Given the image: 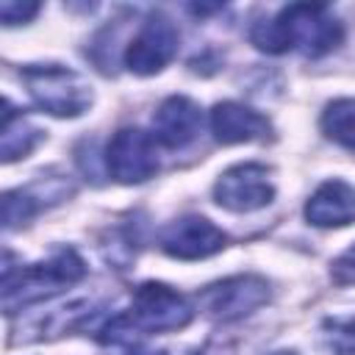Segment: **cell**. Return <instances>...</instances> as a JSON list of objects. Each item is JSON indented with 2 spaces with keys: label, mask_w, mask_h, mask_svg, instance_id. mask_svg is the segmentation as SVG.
I'll return each instance as SVG.
<instances>
[{
  "label": "cell",
  "mask_w": 355,
  "mask_h": 355,
  "mask_svg": "<svg viewBox=\"0 0 355 355\" xmlns=\"http://www.w3.org/2000/svg\"><path fill=\"white\" fill-rule=\"evenodd\" d=\"M211 133L219 144H244V141H261L272 133V122L236 100L216 103L211 108Z\"/></svg>",
  "instance_id": "cell-11"
},
{
  "label": "cell",
  "mask_w": 355,
  "mask_h": 355,
  "mask_svg": "<svg viewBox=\"0 0 355 355\" xmlns=\"http://www.w3.org/2000/svg\"><path fill=\"white\" fill-rule=\"evenodd\" d=\"M305 219L313 227H344L355 222V186L347 180H324L305 202Z\"/></svg>",
  "instance_id": "cell-12"
},
{
  "label": "cell",
  "mask_w": 355,
  "mask_h": 355,
  "mask_svg": "<svg viewBox=\"0 0 355 355\" xmlns=\"http://www.w3.org/2000/svg\"><path fill=\"white\" fill-rule=\"evenodd\" d=\"M324 324L333 327L336 336H341V338H347V341H355V319H352V316H349V319H327Z\"/></svg>",
  "instance_id": "cell-18"
},
{
  "label": "cell",
  "mask_w": 355,
  "mask_h": 355,
  "mask_svg": "<svg viewBox=\"0 0 355 355\" xmlns=\"http://www.w3.org/2000/svg\"><path fill=\"white\" fill-rule=\"evenodd\" d=\"M39 14V3H19V0H3L0 3V19L3 25H19Z\"/></svg>",
  "instance_id": "cell-16"
},
{
  "label": "cell",
  "mask_w": 355,
  "mask_h": 355,
  "mask_svg": "<svg viewBox=\"0 0 355 355\" xmlns=\"http://www.w3.org/2000/svg\"><path fill=\"white\" fill-rule=\"evenodd\" d=\"M42 141V130L31 125L22 111H17L8 100H3V128H0V155L6 164L25 158Z\"/></svg>",
  "instance_id": "cell-13"
},
{
  "label": "cell",
  "mask_w": 355,
  "mask_h": 355,
  "mask_svg": "<svg viewBox=\"0 0 355 355\" xmlns=\"http://www.w3.org/2000/svg\"><path fill=\"white\" fill-rule=\"evenodd\" d=\"M269 355H300L297 349H277V352H269Z\"/></svg>",
  "instance_id": "cell-19"
},
{
  "label": "cell",
  "mask_w": 355,
  "mask_h": 355,
  "mask_svg": "<svg viewBox=\"0 0 355 355\" xmlns=\"http://www.w3.org/2000/svg\"><path fill=\"white\" fill-rule=\"evenodd\" d=\"M269 300V283L258 275H233L208 286L200 297L202 311L216 322H236Z\"/></svg>",
  "instance_id": "cell-8"
},
{
  "label": "cell",
  "mask_w": 355,
  "mask_h": 355,
  "mask_svg": "<svg viewBox=\"0 0 355 355\" xmlns=\"http://www.w3.org/2000/svg\"><path fill=\"white\" fill-rule=\"evenodd\" d=\"M250 39L258 50L272 55L288 50H302L305 55H324L344 42V25L327 6L291 3L275 17L255 22L250 28Z\"/></svg>",
  "instance_id": "cell-1"
},
{
  "label": "cell",
  "mask_w": 355,
  "mask_h": 355,
  "mask_svg": "<svg viewBox=\"0 0 355 355\" xmlns=\"http://www.w3.org/2000/svg\"><path fill=\"white\" fill-rule=\"evenodd\" d=\"M86 275V263L75 250H58L47 261L28 263L14 269L11 255L6 252V266H3V308L6 313H17L25 305L50 300L61 294L64 288L75 286Z\"/></svg>",
  "instance_id": "cell-3"
},
{
  "label": "cell",
  "mask_w": 355,
  "mask_h": 355,
  "mask_svg": "<svg viewBox=\"0 0 355 355\" xmlns=\"http://www.w3.org/2000/svg\"><path fill=\"white\" fill-rule=\"evenodd\" d=\"M200 128H202V111L186 94L166 97L153 114V136L158 144L169 150H180L189 141H194Z\"/></svg>",
  "instance_id": "cell-10"
},
{
  "label": "cell",
  "mask_w": 355,
  "mask_h": 355,
  "mask_svg": "<svg viewBox=\"0 0 355 355\" xmlns=\"http://www.w3.org/2000/svg\"><path fill=\"white\" fill-rule=\"evenodd\" d=\"M36 197H31V191H6L3 194V227L11 230L17 225H25L33 214H36Z\"/></svg>",
  "instance_id": "cell-15"
},
{
  "label": "cell",
  "mask_w": 355,
  "mask_h": 355,
  "mask_svg": "<svg viewBox=\"0 0 355 355\" xmlns=\"http://www.w3.org/2000/svg\"><path fill=\"white\" fill-rule=\"evenodd\" d=\"M319 128L327 139L344 147H355V97H338L324 105Z\"/></svg>",
  "instance_id": "cell-14"
},
{
  "label": "cell",
  "mask_w": 355,
  "mask_h": 355,
  "mask_svg": "<svg viewBox=\"0 0 355 355\" xmlns=\"http://www.w3.org/2000/svg\"><path fill=\"white\" fill-rule=\"evenodd\" d=\"M330 277L336 286H352L355 283V244L347 247L333 263H330Z\"/></svg>",
  "instance_id": "cell-17"
},
{
  "label": "cell",
  "mask_w": 355,
  "mask_h": 355,
  "mask_svg": "<svg viewBox=\"0 0 355 355\" xmlns=\"http://www.w3.org/2000/svg\"><path fill=\"white\" fill-rule=\"evenodd\" d=\"M214 200H216V205H222L233 214H250V211L266 208L275 200L272 172L263 164H252V161L236 164L216 178Z\"/></svg>",
  "instance_id": "cell-6"
},
{
  "label": "cell",
  "mask_w": 355,
  "mask_h": 355,
  "mask_svg": "<svg viewBox=\"0 0 355 355\" xmlns=\"http://www.w3.org/2000/svg\"><path fill=\"white\" fill-rule=\"evenodd\" d=\"M178 44H180V33L172 25V19L164 14H153L128 42L125 67L133 75H155L175 58Z\"/></svg>",
  "instance_id": "cell-7"
},
{
  "label": "cell",
  "mask_w": 355,
  "mask_h": 355,
  "mask_svg": "<svg viewBox=\"0 0 355 355\" xmlns=\"http://www.w3.org/2000/svg\"><path fill=\"white\" fill-rule=\"evenodd\" d=\"M28 94L33 97V103L58 119H75L80 114H86L94 103V92L89 86V80L61 64H28L19 72Z\"/></svg>",
  "instance_id": "cell-4"
},
{
  "label": "cell",
  "mask_w": 355,
  "mask_h": 355,
  "mask_svg": "<svg viewBox=\"0 0 355 355\" xmlns=\"http://www.w3.org/2000/svg\"><path fill=\"white\" fill-rule=\"evenodd\" d=\"M105 166L116 183H144L158 172L155 136L141 128H119L105 147Z\"/></svg>",
  "instance_id": "cell-5"
},
{
  "label": "cell",
  "mask_w": 355,
  "mask_h": 355,
  "mask_svg": "<svg viewBox=\"0 0 355 355\" xmlns=\"http://www.w3.org/2000/svg\"><path fill=\"white\" fill-rule=\"evenodd\" d=\"M227 236L205 216H197V214H189V216H180L175 222H169L164 230H161V250L169 255V258H178V261H200V258H208L214 252H219L225 247Z\"/></svg>",
  "instance_id": "cell-9"
},
{
  "label": "cell",
  "mask_w": 355,
  "mask_h": 355,
  "mask_svg": "<svg viewBox=\"0 0 355 355\" xmlns=\"http://www.w3.org/2000/svg\"><path fill=\"white\" fill-rule=\"evenodd\" d=\"M194 319V308L189 297L166 283L147 280L133 291V305L128 313L114 316L100 333L103 344H133L147 333H169L180 330Z\"/></svg>",
  "instance_id": "cell-2"
}]
</instances>
